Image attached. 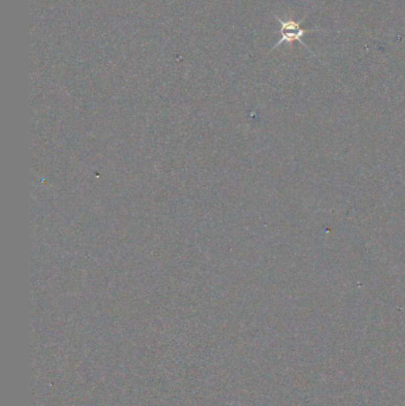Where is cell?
Masks as SVG:
<instances>
[{"mask_svg": "<svg viewBox=\"0 0 405 406\" xmlns=\"http://www.w3.org/2000/svg\"><path fill=\"white\" fill-rule=\"evenodd\" d=\"M274 18H276L277 22L279 23V30H278L279 40H278V42L274 44V46L271 49V51L276 50L280 44L292 43V42L301 43L307 50L312 51V50L309 49V46H307V44L303 42L302 38L306 36L307 34H310V32H316L317 30H316V29H303L302 26H301V24H302L304 20H306V18H302L300 22H297V20H294V19L285 20V19L279 18L278 16H274Z\"/></svg>", "mask_w": 405, "mask_h": 406, "instance_id": "cell-1", "label": "cell"}]
</instances>
